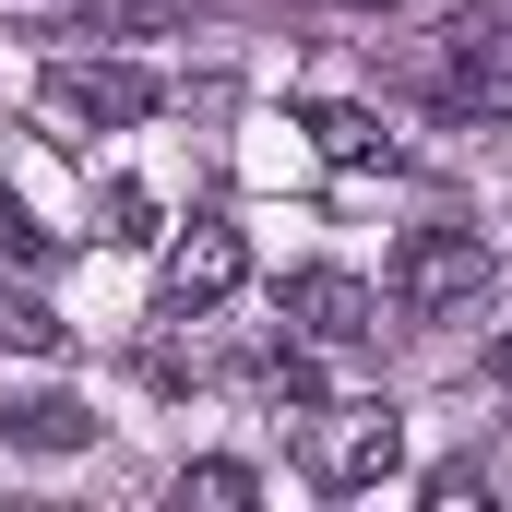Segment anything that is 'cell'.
<instances>
[{
  "mask_svg": "<svg viewBox=\"0 0 512 512\" xmlns=\"http://www.w3.org/2000/svg\"><path fill=\"white\" fill-rule=\"evenodd\" d=\"M239 274H251V251H239V227H227V215H191V227L167 239V274H155V310H167V322H191V310L239 298Z\"/></svg>",
  "mask_w": 512,
  "mask_h": 512,
  "instance_id": "3",
  "label": "cell"
},
{
  "mask_svg": "<svg viewBox=\"0 0 512 512\" xmlns=\"http://www.w3.org/2000/svg\"><path fill=\"white\" fill-rule=\"evenodd\" d=\"M179 501H203V512H239V501H251V465H179Z\"/></svg>",
  "mask_w": 512,
  "mask_h": 512,
  "instance_id": "11",
  "label": "cell"
},
{
  "mask_svg": "<svg viewBox=\"0 0 512 512\" xmlns=\"http://www.w3.org/2000/svg\"><path fill=\"white\" fill-rule=\"evenodd\" d=\"M298 131L334 155V167H393V131L370 120V108H346V96H322V108H298Z\"/></svg>",
  "mask_w": 512,
  "mask_h": 512,
  "instance_id": "7",
  "label": "cell"
},
{
  "mask_svg": "<svg viewBox=\"0 0 512 512\" xmlns=\"http://www.w3.org/2000/svg\"><path fill=\"white\" fill-rule=\"evenodd\" d=\"M96 24H143V36H155V24H167V0H72V24H60V36H96Z\"/></svg>",
  "mask_w": 512,
  "mask_h": 512,
  "instance_id": "12",
  "label": "cell"
},
{
  "mask_svg": "<svg viewBox=\"0 0 512 512\" xmlns=\"http://www.w3.org/2000/svg\"><path fill=\"white\" fill-rule=\"evenodd\" d=\"M286 322H298L310 346H370V334H382V298H370L358 274L310 262V274H286Z\"/></svg>",
  "mask_w": 512,
  "mask_h": 512,
  "instance_id": "5",
  "label": "cell"
},
{
  "mask_svg": "<svg viewBox=\"0 0 512 512\" xmlns=\"http://www.w3.org/2000/svg\"><path fill=\"white\" fill-rule=\"evenodd\" d=\"M0 251H12V262H60V239H48L36 215H12V203H0Z\"/></svg>",
  "mask_w": 512,
  "mask_h": 512,
  "instance_id": "13",
  "label": "cell"
},
{
  "mask_svg": "<svg viewBox=\"0 0 512 512\" xmlns=\"http://www.w3.org/2000/svg\"><path fill=\"white\" fill-rule=\"evenodd\" d=\"M48 120H72V131H143L155 120V72H131V60H48Z\"/></svg>",
  "mask_w": 512,
  "mask_h": 512,
  "instance_id": "4",
  "label": "cell"
},
{
  "mask_svg": "<svg viewBox=\"0 0 512 512\" xmlns=\"http://www.w3.org/2000/svg\"><path fill=\"white\" fill-rule=\"evenodd\" d=\"M489 382H501V393H512V334H501V346H489Z\"/></svg>",
  "mask_w": 512,
  "mask_h": 512,
  "instance_id": "14",
  "label": "cell"
},
{
  "mask_svg": "<svg viewBox=\"0 0 512 512\" xmlns=\"http://www.w3.org/2000/svg\"><path fill=\"white\" fill-rule=\"evenodd\" d=\"M0 441H24V453H72V441H96V417L60 405V393H24V405H0Z\"/></svg>",
  "mask_w": 512,
  "mask_h": 512,
  "instance_id": "8",
  "label": "cell"
},
{
  "mask_svg": "<svg viewBox=\"0 0 512 512\" xmlns=\"http://www.w3.org/2000/svg\"><path fill=\"white\" fill-rule=\"evenodd\" d=\"M334 429H322V453H310V477L322 489H370L393 477V453H405V429H393V405H322Z\"/></svg>",
  "mask_w": 512,
  "mask_h": 512,
  "instance_id": "6",
  "label": "cell"
},
{
  "mask_svg": "<svg viewBox=\"0 0 512 512\" xmlns=\"http://www.w3.org/2000/svg\"><path fill=\"white\" fill-rule=\"evenodd\" d=\"M429 96H441L453 120H512V0L465 12V24L441 36V60H429Z\"/></svg>",
  "mask_w": 512,
  "mask_h": 512,
  "instance_id": "2",
  "label": "cell"
},
{
  "mask_svg": "<svg viewBox=\"0 0 512 512\" xmlns=\"http://www.w3.org/2000/svg\"><path fill=\"white\" fill-rule=\"evenodd\" d=\"M358 12H393V0H358Z\"/></svg>",
  "mask_w": 512,
  "mask_h": 512,
  "instance_id": "15",
  "label": "cell"
},
{
  "mask_svg": "<svg viewBox=\"0 0 512 512\" xmlns=\"http://www.w3.org/2000/svg\"><path fill=\"white\" fill-rule=\"evenodd\" d=\"M262 393H274V405H298V417H322V370H310L298 346H274V358H262Z\"/></svg>",
  "mask_w": 512,
  "mask_h": 512,
  "instance_id": "9",
  "label": "cell"
},
{
  "mask_svg": "<svg viewBox=\"0 0 512 512\" xmlns=\"http://www.w3.org/2000/svg\"><path fill=\"white\" fill-rule=\"evenodd\" d=\"M489 298V239L477 227H405L393 251V322H465Z\"/></svg>",
  "mask_w": 512,
  "mask_h": 512,
  "instance_id": "1",
  "label": "cell"
},
{
  "mask_svg": "<svg viewBox=\"0 0 512 512\" xmlns=\"http://www.w3.org/2000/svg\"><path fill=\"white\" fill-rule=\"evenodd\" d=\"M108 239H120V251L167 239V227H155V191H143V179H108Z\"/></svg>",
  "mask_w": 512,
  "mask_h": 512,
  "instance_id": "10",
  "label": "cell"
}]
</instances>
